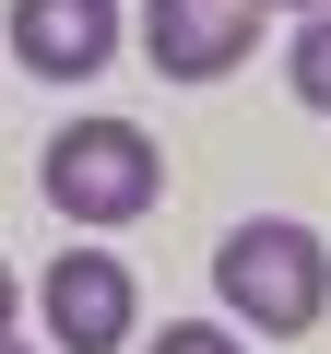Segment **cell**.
<instances>
[{
    "label": "cell",
    "mask_w": 331,
    "mask_h": 354,
    "mask_svg": "<svg viewBox=\"0 0 331 354\" xmlns=\"http://www.w3.org/2000/svg\"><path fill=\"white\" fill-rule=\"evenodd\" d=\"M142 330V283H130V260L118 248H60L48 260V342H71V354H118Z\"/></svg>",
    "instance_id": "cell-3"
},
{
    "label": "cell",
    "mask_w": 331,
    "mask_h": 354,
    "mask_svg": "<svg viewBox=\"0 0 331 354\" xmlns=\"http://www.w3.org/2000/svg\"><path fill=\"white\" fill-rule=\"evenodd\" d=\"M249 48H260V12H249V0H142V59L166 83H225Z\"/></svg>",
    "instance_id": "cell-4"
},
{
    "label": "cell",
    "mask_w": 331,
    "mask_h": 354,
    "mask_svg": "<svg viewBox=\"0 0 331 354\" xmlns=\"http://www.w3.org/2000/svg\"><path fill=\"white\" fill-rule=\"evenodd\" d=\"M12 307H24V283H12V272H0V342H12Z\"/></svg>",
    "instance_id": "cell-8"
},
{
    "label": "cell",
    "mask_w": 331,
    "mask_h": 354,
    "mask_svg": "<svg viewBox=\"0 0 331 354\" xmlns=\"http://www.w3.org/2000/svg\"><path fill=\"white\" fill-rule=\"evenodd\" d=\"M36 189H48V213H71V225H142L154 189H166V153H154L142 118H71V130H48Z\"/></svg>",
    "instance_id": "cell-2"
},
{
    "label": "cell",
    "mask_w": 331,
    "mask_h": 354,
    "mask_svg": "<svg viewBox=\"0 0 331 354\" xmlns=\"http://www.w3.org/2000/svg\"><path fill=\"white\" fill-rule=\"evenodd\" d=\"M12 59L36 83H95L118 59V0H12Z\"/></svg>",
    "instance_id": "cell-5"
},
{
    "label": "cell",
    "mask_w": 331,
    "mask_h": 354,
    "mask_svg": "<svg viewBox=\"0 0 331 354\" xmlns=\"http://www.w3.org/2000/svg\"><path fill=\"white\" fill-rule=\"evenodd\" d=\"M284 71H296V106H307V118H331V0L296 24V59H284Z\"/></svg>",
    "instance_id": "cell-6"
},
{
    "label": "cell",
    "mask_w": 331,
    "mask_h": 354,
    "mask_svg": "<svg viewBox=\"0 0 331 354\" xmlns=\"http://www.w3.org/2000/svg\"><path fill=\"white\" fill-rule=\"evenodd\" d=\"M213 295H225V319L260 330V342L319 330V319H331V248H319V225H296V213H249V225L213 248Z\"/></svg>",
    "instance_id": "cell-1"
},
{
    "label": "cell",
    "mask_w": 331,
    "mask_h": 354,
    "mask_svg": "<svg viewBox=\"0 0 331 354\" xmlns=\"http://www.w3.org/2000/svg\"><path fill=\"white\" fill-rule=\"evenodd\" d=\"M249 12H296V24H307V12H319V0H249Z\"/></svg>",
    "instance_id": "cell-9"
},
{
    "label": "cell",
    "mask_w": 331,
    "mask_h": 354,
    "mask_svg": "<svg viewBox=\"0 0 331 354\" xmlns=\"http://www.w3.org/2000/svg\"><path fill=\"white\" fill-rule=\"evenodd\" d=\"M0 354H36V342H0Z\"/></svg>",
    "instance_id": "cell-10"
},
{
    "label": "cell",
    "mask_w": 331,
    "mask_h": 354,
    "mask_svg": "<svg viewBox=\"0 0 331 354\" xmlns=\"http://www.w3.org/2000/svg\"><path fill=\"white\" fill-rule=\"evenodd\" d=\"M142 354H249L225 319H166V342H142Z\"/></svg>",
    "instance_id": "cell-7"
}]
</instances>
